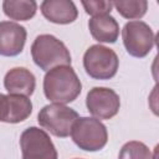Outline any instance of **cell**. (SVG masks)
<instances>
[{
  "label": "cell",
  "mask_w": 159,
  "mask_h": 159,
  "mask_svg": "<svg viewBox=\"0 0 159 159\" xmlns=\"http://www.w3.org/2000/svg\"><path fill=\"white\" fill-rule=\"evenodd\" d=\"M81 4L84 7V11L92 17L109 15L113 7L112 1H104V0H96V1L89 0V1H82Z\"/></svg>",
  "instance_id": "obj_17"
},
{
  "label": "cell",
  "mask_w": 159,
  "mask_h": 159,
  "mask_svg": "<svg viewBox=\"0 0 159 159\" xmlns=\"http://www.w3.org/2000/svg\"><path fill=\"white\" fill-rule=\"evenodd\" d=\"M118 159H155V157L144 143L130 140L120 148Z\"/></svg>",
  "instance_id": "obj_16"
},
{
  "label": "cell",
  "mask_w": 159,
  "mask_h": 159,
  "mask_svg": "<svg viewBox=\"0 0 159 159\" xmlns=\"http://www.w3.org/2000/svg\"><path fill=\"white\" fill-rule=\"evenodd\" d=\"M27 32L24 26L14 21H0V55L14 57L22 52Z\"/></svg>",
  "instance_id": "obj_9"
},
{
  "label": "cell",
  "mask_w": 159,
  "mask_h": 159,
  "mask_svg": "<svg viewBox=\"0 0 159 159\" xmlns=\"http://www.w3.org/2000/svg\"><path fill=\"white\" fill-rule=\"evenodd\" d=\"M81 91L82 83L71 66H60L45 75L43 93L52 103H71L81 94Z\"/></svg>",
  "instance_id": "obj_1"
},
{
  "label": "cell",
  "mask_w": 159,
  "mask_h": 159,
  "mask_svg": "<svg viewBox=\"0 0 159 159\" xmlns=\"http://www.w3.org/2000/svg\"><path fill=\"white\" fill-rule=\"evenodd\" d=\"M32 113V103L29 97L0 93V122L20 123Z\"/></svg>",
  "instance_id": "obj_10"
},
{
  "label": "cell",
  "mask_w": 159,
  "mask_h": 159,
  "mask_svg": "<svg viewBox=\"0 0 159 159\" xmlns=\"http://www.w3.org/2000/svg\"><path fill=\"white\" fill-rule=\"evenodd\" d=\"M83 67L93 80H111L118 71L119 60L112 48L103 45H92L83 55Z\"/></svg>",
  "instance_id": "obj_4"
},
{
  "label": "cell",
  "mask_w": 159,
  "mask_h": 159,
  "mask_svg": "<svg viewBox=\"0 0 159 159\" xmlns=\"http://www.w3.org/2000/svg\"><path fill=\"white\" fill-rule=\"evenodd\" d=\"M122 39L127 52L137 58L145 57L155 45V35L152 27L140 20L127 22L122 30Z\"/></svg>",
  "instance_id": "obj_6"
},
{
  "label": "cell",
  "mask_w": 159,
  "mask_h": 159,
  "mask_svg": "<svg viewBox=\"0 0 159 159\" xmlns=\"http://www.w3.org/2000/svg\"><path fill=\"white\" fill-rule=\"evenodd\" d=\"M75 159H80V158H75Z\"/></svg>",
  "instance_id": "obj_18"
},
{
  "label": "cell",
  "mask_w": 159,
  "mask_h": 159,
  "mask_svg": "<svg viewBox=\"0 0 159 159\" xmlns=\"http://www.w3.org/2000/svg\"><path fill=\"white\" fill-rule=\"evenodd\" d=\"M88 29L92 37L98 42L114 43L119 36V25L111 14L92 17L88 21Z\"/></svg>",
  "instance_id": "obj_13"
},
{
  "label": "cell",
  "mask_w": 159,
  "mask_h": 159,
  "mask_svg": "<svg viewBox=\"0 0 159 159\" xmlns=\"http://www.w3.org/2000/svg\"><path fill=\"white\" fill-rule=\"evenodd\" d=\"M40 9L48 21L58 25L71 24L78 16V10L71 0H45Z\"/></svg>",
  "instance_id": "obj_12"
},
{
  "label": "cell",
  "mask_w": 159,
  "mask_h": 159,
  "mask_svg": "<svg viewBox=\"0 0 159 159\" xmlns=\"http://www.w3.org/2000/svg\"><path fill=\"white\" fill-rule=\"evenodd\" d=\"M4 87L9 94L29 97L35 91L36 78L30 70L25 67H14L5 75Z\"/></svg>",
  "instance_id": "obj_11"
},
{
  "label": "cell",
  "mask_w": 159,
  "mask_h": 159,
  "mask_svg": "<svg viewBox=\"0 0 159 159\" xmlns=\"http://www.w3.org/2000/svg\"><path fill=\"white\" fill-rule=\"evenodd\" d=\"M22 159H57V150L50 135L37 127H29L20 135Z\"/></svg>",
  "instance_id": "obj_7"
},
{
  "label": "cell",
  "mask_w": 159,
  "mask_h": 159,
  "mask_svg": "<svg viewBox=\"0 0 159 159\" xmlns=\"http://www.w3.org/2000/svg\"><path fill=\"white\" fill-rule=\"evenodd\" d=\"M31 56L37 67L50 71L60 66H71V53L66 45L50 34L39 35L31 45Z\"/></svg>",
  "instance_id": "obj_2"
},
{
  "label": "cell",
  "mask_w": 159,
  "mask_h": 159,
  "mask_svg": "<svg viewBox=\"0 0 159 159\" xmlns=\"http://www.w3.org/2000/svg\"><path fill=\"white\" fill-rule=\"evenodd\" d=\"M73 143L82 150L98 152L103 149L108 142L107 127L96 118L78 117L71 130Z\"/></svg>",
  "instance_id": "obj_3"
},
{
  "label": "cell",
  "mask_w": 159,
  "mask_h": 159,
  "mask_svg": "<svg viewBox=\"0 0 159 159\" xmlns=\"http://www.w3.org/2000/svg\"><path fill=\"white\" fill-rule=\"evenodd\" d=\"M2 10L11 20L27 21L35 16L37 2L34 0H5L2 1Z\"/></svg>",
  "instance_id": "obj_14"
},
{
  "label": "cell",
  "mask_w": 159,
  "mask_h": 159,
  "mask_svg": "<svg viewBox=\"0 0 159 159\" xmlns=\"http://www.w3.org/2000/svg\"><path fill=\"white\" fill-rule=\"evenodd\" d=\"M112 5L116 7L118 14L132 21L143 17L148 10V1L145 0H119L112 1Z\"/></svg>",
  "instance_id": "obj_15"
},
{
  "label": "cell",
  "mask_w": 159,
  "mask_h": 159,
  "mask_svg": "<svg viewBox=\"0 0 159 159\" xmlns=\"http://www.w3.org/2000/svg\"><path fill=\"white\" fill-rule=\"evenodd\" d=\"M78 113L66 104L51 103L40 109L37 114V122L52 135L66 138L71 134L72 125L78 119Z\"/></svg>",
  "instance_id": "obj_5"
},
{
  "label": "cell",
  "mask_w": 159,
  "mask_h": 159,
  "mask_svg": "<svg viewBox=\"0 0 159 159\" xmlns=\"http://www.w3.org/2000/svg\"><path fill=\"white\" fill-rule=\"evenodd\" d=\"M86 107L96 119H111L119 112V96L107 87H93L86 97Z\"/></svg>",
  "instance_id": "obj_8"
}]
</instances>
